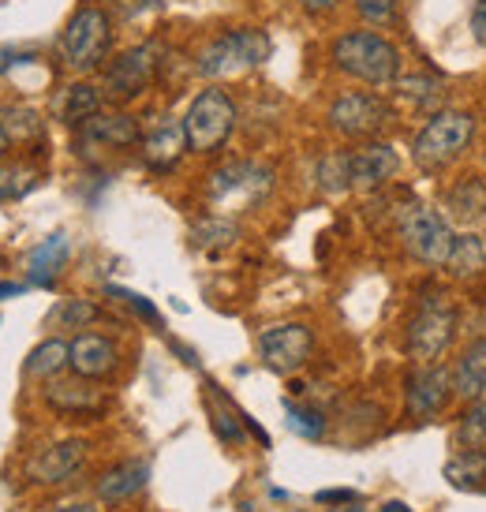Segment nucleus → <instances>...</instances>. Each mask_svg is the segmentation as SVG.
<instances>
[{"mask_svg": "<svg viewBox=\"0 0 486 512\" xmlns=\"http://www.w3.org/2000/svg\"><path fill=\"white\" fill-rule=\"evenodd\" d=\"M333 64L367 86H389L401 79V49L378 30H348L333 42Z\"/></svg>", "mask_w": 486, "mask_h": 512, "instance_id": "nucleus-1", "label": "nucleus"}, {"mask_svg": "<svg viewBox=\"0 0 486 512\" xmlns=\"http://www.w3.org/2000/svg\"><path fill=\"white\" fill-rule=\"evenodd\" d=\"M472 139H475L472 113H464V109H438V113H430V120L423 124V131L415 135V143H412L415 169L430 172V176L449 169L453 161L464 157V150L472 146Z\"/></svg>", "mask_w": 486, "mask_h": 512, "instance_id": "nucleus-2", "label": "nucleus"}, {"mask_svg": "<svg viewBox=\"0 0 486 512\" xmlns=\"http://www.w3.org/2000/svg\"><path fill=\"white\" fill-rule=\"evenodd\" d=\"M453 337H457V307L449 303L442 288L427 285L415 303V314L408 318L404 344L419 363H438L449 352Z\"/></svg>", "mask_w": 486, "mask_h": 512, "instance_id": "nucleus-3", "label": "nucleus"}, {"mask_svg": "<svg viewBox=\"0 0 486 512\" xmlns=\"http://www.w3.org/2000/svg\"><path fill=\"white\" fill-rule=\"evenodd\" d=\"M273 42L266 30L255 27H240V30H225L199 49V60L195 68L206 79H221V75H236L247 72V68H258L262 60H270Z\"/></svg>", "mask_w": 486, "mask_h": 512, "instance_id": "nucleus-4", "label": "nucleus"}, {"mask_svg": "<svg viewBox=\"0 0 486 512\" xmlns=\"http://www.w3.org/2000/svg\"><path fill=\"white\" fill-rule=\"evenodd\" d=\"M232 131H236V101L229 98V90H221V86L199 90V98L191 101L184 113L187 150L217 154L221 146L229 143Z\"/></svg>", "mask_w": 486, "mask_h": 512, "instance_id": "nucleus-5", "label": "nucleus"}, {"mask_svg": "<svg viewBox=\"0 0 486 512\" xmlns=\"http://www.w3.org/2000/svg\"><path fill=\"white\" fill-rule=\"evenodd\" d=\"M113 45V19L101 8H79L60 34V60L72 72H98Z\"/></svg>", "mask_w": 486, "mask_h": 512, "instance_id": "nucleus-6", "label": "nucleus"}, {"mask_svg": "<svg viewBox=\"0 0 486 512\" xmlns=\"http://www.w3.org/2000/svg\"><path fill=\"white\" fill-rule=\"evenodd\" d=\"M397 225H401V243L404 251L423 262V266H445V258L457 243V232L449 225V217L438 214L434 206H404L397 214Z\"/></svg>", "mask_w": 486, "mask_h": 512, "instance_id": "nucleus-7", "label": "nucleus"}, {"mask_svg": "<svg viewBox=\"0 0 486 512\" xmlns=\"http://www.w3.org/2000/svg\"><path fill=\"white\" fill-rule=\"evenodd\" d=\"M270 187L273 169L255 165V161H232V165H225V169H217L210 176V202L217 206V214L229 217L262 202L270 195Z\"/></svg>", "mask_w": 486, "mask_h": 512, "instance_id": "nucleus-8", "label": "nucleus"}, {"mask_svg": "<svg viewBox=\"0 0 486 512\" xmlns=\"http://www.w3.org/2000/svg\"><path fill=\"white\" fill-rule=\"evenodd\" d=\"M161 68V49L154 42L135 45L128 53H120L116 60L105 64V75H101V94H109L113 101H131L139 98L146 86L158 79Z\"/></svg>", "mask_w": 486, "mask_h": 512, "instance_id": "nucleus-9", "label": "nucleus"}, {"mask_svg": "<svg viewBox=\"0 0 486 512\" xmlns=\"http://www.w3.org/2000/svg\"><path fill=\"white\" fill-rule=\"evenodd\" d=\"M453 370L442 363H423L404 378V408L412 419L427 423L434 415H442L453 400Z\"/></svg>", "mask_w": 486, "mask_h": 512, "instance_id": "nucleus-10", "label": "nucleus"}, {"mask_svg": "<svg viewBox=\"0 0 486 512\" xmlns=\"http://www.w3.org/2000/svg\"><path fill=\"white\" fill-rule=\"evenodd\" d=\"M311 348H315V337L303 322H281V326L258 333V356L277 374H296V370L307 367Z\"/></svg>", "mask_w": 486, "mask_h": 512, "instance_id": "nucleus-11", "label": "nucleus"}, {"mask_svg": "<svg viewBox=\"0 0 486 512\" xmlns=\"http://www.w3.org/2000/svg\"><path fill=\"white\" fill-rule=\"evenodd\" d=\"M389 120L393 113L378 94H341L329 105V128L344 139H371Z\"/></svg>", "mask_w": 486, "mask_h": 512, "instance_id": "nucleus-12", "label": "nucleus"}, {"mask_svg": "<svg viewBox=\"0 0 486 512\" xmlns=\"http://www.w3.org/2000/svg\"><path fill=\"white\" fill-rule=\"evenodd\" d=\"M86 460V441H57V445H49L42 453L34 456L27 464V479L30 483H42V486H57V483H68L75 471L83 468Z\"/></svg>", "mask_w": 486, "mask_h": 512, "instance_id": "nucleus-13", "label": "nucleus"}, {"mask_svg": "<svg viewBox=\"0 0 486 512\" xmlns=\"http://www.w3.org/2000/svg\"><path fill=\"white\" fill-rule=\"evenodd\" d=\"M401 169V157L389 143H367L348 154V172H352V187L363 191H378V187L393 180Z\"/></svg>", "mask_w": 486, "mask_h": 512, "instance_id": "nucleus-14", "label": "nucleus"}, {"mask_svg": "<svg viewBox=\"0 0 486 512\" xmlns=\"http://www.w3.org/2000/svg\"><path fill=\"white\" fill-rule=\"evenodd\" d=\"M120 367V348L101 333H79L72 341V370L79 378L101 382Z\"/></svg>", "mask_w": 486, "mask_h": 512, "instance_id": "nucleus-15", "label": "nucleus"}, {"mask_svg": "<svg viewBox=\"0 0 486 512\" xmlns=\"http://www.w3.org/2000/svg\"><path fill=\"white\" fill-rule=\"evenodd\" d=\"M49 408L60 415H98L105 408V393L90 385V378H72V382H49L45 389Z\"/></svg>", "mask_w": 486, "mask_h": 512, "instance_id": "nucleus-16", "label": "nucleus"}, {"mask_svg": "<svg viewBox=\"0 0 486 512\" xmlns=\"http://www.w3.org/2000/svg\"><path fill=\"white\" fill-rule=\"evenodd\" d=\"M68 258H72V240H68L64 232H53L49 240H42L27 255L30 285L53 288V281H57L60 273H64V266H68Z\"/></svg>", "mask_w": 486, "mask_h": 512, "instance_id": "nucleus-17", "label": "nucleus"}, {"mask_svg": "<svg viewBox=\"0 0 486 512\" xmlns=\"http://www.w3.org/2000/svg\"><path fill=\"white\" fill-rule=\"evenodd\" d=\"M184 150H187L184 120H180V124H176V120H161L158 128L143 139V161L154 172L172 169V165L184 157Z\"/></svg>", "mask_w": 486, "mask_h": 512, "instance_id": "nucleus-18", "label": "nucleus"}, {"mask_svg": "<svg viewBox=\"0 0 486 512\" xmlns=\"http://www.w3.org/2000/svg\"><path fill=\"white\" fill-rule=\"evenodd\" d=\"M79 131H83V139H90V143L120 146V150L139 143V120L128 113H98L90 116Z\"/></svg>", "mask_w": 486, "mask_h": 512, "instance_id": "nucleus-19", "label": "nucleus"}, {"mask_svg": "<svg viewBox=\"0 0 486 512\" xmlns=\"http://www.w3.org/2000/svg\"><path fill=\"white\" fill-rule=\"evenodd\" d=\"M453 389L464 400L486 397V337L472 341L460 352L457 367H453Z\"/></svg>", "mask_w": 486, "mask_h": 512, "instance_id": "nucleus-20", "label": "nucleus"}, {"mask_svg": "<svg viewBox=\"0 0 486 512\" xmlns=\"http://www.w3.org/2000/svg\"><path fill=\"white\" fill-rule=\"evenodd\" d=\"M150 479V464L146 460H128V464H116L113 471H105L98 479V498L116 505V501H128L135 498L139 490Z\"/></svg>", "mask_w": 486, "mask_h": 512, "instance_id": "nucleus-21", "label": "nucleus"}, {"mask_svg": "<svg viewBox=\"0 0 486 512\" xmlns=\"http://www.w3.org/2000/svg\"><path fill=\"white\" fill-rule=\"evenodd\" d=\"M445 483L453 490H483L486 486V449H457L445 460Z\"/></svg>", "mask_w": 486, "mask_h": 512, "instance_id": "nucleus-22", "label": "nucleus"}, {"mask_svg": "<svg viewBox=\"0 0 486 512\" xmlns=\"http://www.w3.org/2000/svg\"><path fill=\"white\" fill-rule=\"evenodd\" d=\"M57 113L68 128H83L90 116L101 113V90L90 83H72L64 90V98H60Z\"/></svg>", "mask_w": 486, "mask_h": 512, "instance_id": "nucleus-23", "label": "nucleus"}, {"mask_svg": "<svg viewBox=\"0 0 486 512\" xmlns=\"http://www.w3.org/2000/svg\"><path fill=\"white\" fill-rule=\"evenodd\" d=\"M445 206L457 217H464V221H479L486 214V180H479V176H460L457 184L449 187Z\"/></svg>", "mask_w": 486, "mask_h": 512, "instance_id": "nucleus-24", "label": "nucleus"}, {"mask_svg": "<svg viewBox=\"0 0 486 512\" xmlns=\"http://www.w3.org/2000/svg\"><path fill=\"white\" fill-rule=\"evenodd\" d=\"M445 270L453 273V277H475V273L486 270V247L479 236H457V243H453V251H449V258H445Z\"/></svg>", "mask_w": 486, "mask_h": 512, "instance_id": "nucleus-25", "label": "nucleus"}, {"mask_svg": "<svg viewBox=\"0 0 486 512\" xmlns=\"http://www.w3.org/2000/svg\"><path fill=\"white\" fill-rule=\"evenodd\" d=\"M64 367H72V344L64 341H42L27 356V374L30 378H57Z\"/></svg>", "mask_w": 486, "mask_h": 512, "instance_id": "nucleus-26", "label": "nucleus"}, {"mask_svg": "<svg viewBox=\"0 0 486 512\" xmlns=\"http://www.w3.org/2000/svg\"><path fill=\"white\" fill-rule=\"evenodd\" d=\"M0 124H4V131H8L12 146L15 143H38V139H45L42 116L34 113V109H27V105H4V109H0Z\"/></svg>", "mask_w": 486, "mask_h": 512, "instance_id": "nucleus-27", "label": "nucleus"}, {"mask_svg": "<svg viewBox=\"0 0 486 512\" xmlns=\"http://www.w3.org/2000/svg\"><path fill=\"white\" fill-rule=\"evenodd\" d=\"M397 94L408 101V109H434L438 113L442 79H434V75H408V79H397Z\"/></svg>", "mask_w": 486, "mask_h": 512, "instance_id": "nucleus-28", "label": "nucleus"}, {"mask_svg": "<svg viewBox=\"0 0 486 512\" xmlns=\"http://www.w3.org/2000/svg\"><path fill=\"white\" fill-rule=\"evenodd\" d=\"M38 184H42V169H34V165H23V161L19 165H0V206L30 195Z\"/></svg>", "mask_w": 486, "mask_h": 512, "instance_id": "nucleus-29", "label": "nucleus"}, {"mask_svg": "<svg viewBox=\"0 0 486 512\" xmlns=\"http://www.w3.org/2000/svg\"><path fill=\"white\" fill-rule=\"evenodd\" d=\"M210 419H214V430L221 441H229V445H240L243 441V430H247V423H243V415L232 408L229 400L217 393L214 385H210Z\"/></svg>", "mask_w": 486, "mask_h": 512, "instance_id": "nucleus-30", "label": "nucleus"}, {"mask_svg": "<svg viewBox=\"0 0 486 512\" xmlns=\"http://www.w3.org/2000/svg\"><path fill=\"white\" fill-rule=\"evenodd\" d=\"M453 441L457 449H486V397L472 400V408L460 415Z\"/></svg>", "mask_w": 486, "mask_h": 512, "instance_id": "nucleus-31", "label": "nucleus"}, {"mask_svg": "<svg viewBox=\"0 0 486 512\" xmlns=\"http://www.w3.org/2000/svg\"><path fill=\"white\" fill-rule=\"evenodd\" d=\"M191 240L202 251H221V247H229L236 240V221H229V217L221 214L206 217V221H199V225L191 228Z\"/></svg>", "mask_w": 486, "mask_h": 512, "instance_id": "nucleus-32", "label": "nucleus"}, {"mask_svg": "<svg viewBox=\"0 0 486 512\" xmlns=\"http://www.w3.org/2000/svg\"><path fill=\"white\" fill-rule=\"evenodd\" d=\"M285 423L292 434H300L307 441H318L326 434V415L318 408H307V404H296V400H285Z\"/></svg>", "mask_w": 486, "mask_h": 512, "instance_id": "nucleus-33", "label": "nucleus"}, {"mask_svg": "<svg viewBox=\"0 0 486 512\" xmlns=\"http://www.w3.org/2000/svg\"><path fill=\"white\" fill-rule=\"evenodd\" d=\"M318 187L329 195H341L352 187V172H348V154H333L318 165Z\"/></svg>", "mask_w": 486, "mask_h": 512, "instance_id": "nucleus-34", "label": "nucleus"}, {"mask_svg": "<svg viewBox=\"0 0 486 512\" xmlns=\"http://www.w3.org/2000/svg\"><path fill=\"white\" fill-rule=\"evenodd\" d=\"M98 314L101 311L94 307V303H86V299H68V303H60L53 318L68 329H86L90 322H98Z\"/></svg>", "mask_w": 486, "mask_h": 512, "instance_id": "nucleus-35", "label": "nucleus"}, {"mask_svg": "<svg viewBox=\"0 0 486 512\" xmlns=\"http://www.w3.org/2000/svg\"><path fill=\"white\" fill-rule=\"evenodd\" d=\"M356 12L371 27H389L397 19V0H356Z\"/></svg>", "mask_w": 486, "mask_h": 512, "instance_id": "nucleus-36", "label": "nucleus"}, {"mask_svg": "<svg viewBox=\"0 0 486 512\" xmlns=\"http://www.w3.org/2000/svg\"><path fill=\"white\" fill-rule=\"evenodd\" d=\"M105 292H109V296H120V299H124V303H128L131 311L139 314L143 322H150V326H161L158 307H154V303H150L146 296H139V292H128V288H105Z\"/></svg>", "mask_w": 486, "mask_h": 512, "instance_id": "nucleus-37", "label": "nucleus"}, {"mask_svg": "<svg viewBox=\"0 0 486 512\" xmlns=\"http://www.w3.org/2000/svg\"><path fill=\"white\" fill-rule=\"evenodd\" d=\"M472 38L479 45H486V0H475L472 4Z\"/></svg>", "mask_w": 486, "mask_h": 512, "instance_id": "nucleus-38", "label": "nucleus"}, {"mask_svg": "<svg viewBox=\"0 0 486 512\" xmlns=\"http://www.w3.org/2000/svg\"><path fill=\"white\" fill-rule=\"evenodd\" d=\"M337 4H341V0H300V8L307 15H329Z\"/></svg>", "mask_w": 486, "mask_h": 512, "instance_id": "nucleus-39", "label": "nucleus"}, {"mask_svg": "<svg viewBox=\"0 0 486 512\" xmlns=\"http://www.w3.org/2000/svg\"><path fill=\"white\" fill-rule=\"evenodd\" d=\"M318 501H322V505H329V501H359V494L356 490H322Z\"/></svg>", "mask_w": 486, "mask_h": 512, "instance_id": "nucleus-40", "label": "nucleus"}, {"mask_svg": "<svg viewBox=\"0 0 486 512\" xmlns=\"http://www.w3.org/2000/svg\"><path fill=\"white\" fill-rule=\"evenodd\" d=\"M23 288H27V285H15V281H4V285H0V299H8V296H23Z\"/></svg>", "mask_w": 486, "mask_h": 512, "instance_id": "nucleus-41", "label": "nucleus"}, {"mask_svg": "<svg viewBox=\"0 0 486 512\" xmlns=\"http://www.w3.org/2000/svg\"><path fill=\"white\" fill-rule=\"evenodd\" d=\"M49 512H98L94 505H83V501H75V505H57V509H49Z\"/></svg>", "mask_w": 486, "mask_h": 512, "instance_id": "nucleus-42", "label": "nucleus"}, {"mask_svg": "<svg viewBox=\"0 0 486 512\" xmlns=\"http://www.w3.org/2000/svg\"><path fill=\"white\" fill-rule=\"evenodd\" d=\"M12 150V139H8V131H4V124H0V157Z\"/></svg>", "mask_w": 486, "mask_h": 512, "instance_id": "nucleus-43", "label": "nucleus"}, {"mask_svg": "<svg viewBox=\"0 0 486 512\" xmlns=\"http://www.w3.org/2000/svg\"><path fill=\"white\" fill-rule=\"evenodd\" d=\"M382 512H412V509H408L404 501H386V505H382Z\"/></svg>", "mask_w": 486, "mask_h": 512, "instance_id": "nucleus-44", "label": "nucleus"}, {"mask_svg": "<svg viewBox=\"0 0 486 512\" xmlns=\"http://www.w3.org/2000/svg\"><path fill=\"white\" fill-rule=\"evenodd\" d=\"M483 161H486V154H483Z\"/></svg>", "mask_w": 486, "mask_h": 512, "instance_id": "nucleus-45", "label": "nucleus"}]
</instances>
